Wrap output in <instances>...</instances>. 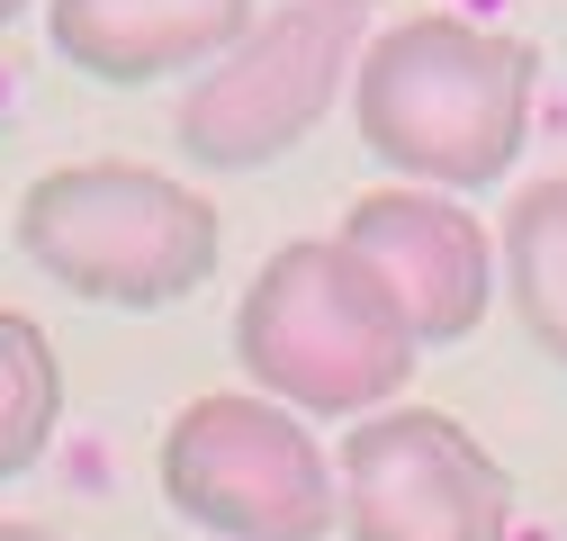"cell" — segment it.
I'll return each instance as SVG.
<instances>
[{"label":"cell","mask_w":567,"mask_h":541,"mask_svg":"<svg viewBox=\"0 0 567 541\" xmlns=\"http://www.w3.org/2000/svg\"><path fill=\"white\" fill-rule=\"evenodd\" d=\"M532 82H540V54L523 37L423 10L351 54V118L388 172L460 198V190H495L523 163Z\"/></svg>","instance_id":"cell-1"},{"label":"cell","mask_w":567,"mask_h":541,"mask_svg":"<svg viewBox=\"0 0 567 541\" xmlns=\"http://www.w3.org/2000/svg\"><path fill=\"white\" fill-rule=\"evenodd\" d=\"M414 325L342 235L279 244L235 307V361L289 416H379L414 379Z\"/></svg>","instance_id":"cell-2"},{"label":"cell","mask_w":567,"mask_h":541,"mask_svg":"<svg viewBox=\"0 0 567 541\" xmlns=\"http://www.w3.org/2000/svg\"><path fill=\"white\" fill-rule=\"evenodd\" d=\"M19 253L45 270L54 289H73L91 307H126V316H154L181 307L217 280V198L154 172V163H54L19 190Z\"/></svg>","instance_id":"cell-3"},{"label":"cell","mask_w":567,"mask_h":541,"mask_svg":"<svg viewBox=\"0 0 567 541\" xmlns=\"http://www.w3.org/2000/svg\"><path fill=\"white\" fill-rule=\"evenodd\" d=\"M163 506L217 541H333L342 532V488L333 451L307 433L261 388H207L163 425L154 451Z\"/></svg>","instance_id":"cell-4"},{"label":"cell","mask_w":567,"mask_h":541,"mask_svg":"<svg viewBox=\"0 0 567 541\" xmlns=\"http://www.w3.org/2000/svg\"><path fill=\"white\" fill-rule=\"evenodd\" d=\"M351 91V19L289 0L252 19L207 73L181 91V154L207 172H270L324 126V109Z\"/></svg>","instance_id":"cell-5"},{"label":"cell","mask_w":567,"mask_h":541,"mask_svg":"<svg viewBox=\"0 0 567 541\" xmlns=\"http://www.w3.org/2000/svg\"><path fill=\"white\" fill-rule=\"evenodd\" d=\"M351 541H514V469L442 406H379L333 451Z\"/></svg>","instance_id":"cell-6"},{"label":"cell","mask_w":567,"mask_h":541,"mask_svg":"<svg viewBox=\"0 0 567 541\" xmlns=\"http://www.w3.org/2000/svg\"><path fill=\"white\" fill-rule=\"evenodd\" d=\"M342 244L388 280L396 316L414 325V344H468L495 307V244L442 190H414V181L361 190L351 217H342Z\"/></svg>","instance_id":"cell-7"},{"label":"cell","mask_w":567,"mask_h":541,"mask_svg":"<svg viewBox=\"0 0 567 541\" xmlns=\"http://www.w3.org/2000/svg\"><path fill=\"white\" fill-rule=\"evenodd\" d=\"M261 10L252 0H45L54 54L100 91H145L172 73H207Z\"/></svg>","instance_id":"cell-8"},{"label":"cell","mask_w":567,"mask_h":541,"mask_svg":"<svg viewBox=\"0 0 567 541\" xmlns=\"http://www.w3.org/2000/svg\"><path fill=\"white\" fill-rule=\"evenodd\" d=\"M505 298H514L523 334L567 370V172L514 190V208H505Z\"/></svg>","instance_id":"cell-9"},{"label":"cell","mask_w":567,"mask_h":541,"mask_svg":"<svg viewBox=\"0 0 567 541\" xmlns=\"http://www.w3.org/2000/svg\"><path fill=\"white\" fill-rule=\"evenodd\" d=\"M54 425H63V361L37 316L0 307V479L37 469Z\"/></svg>","instance_id":"cell-10"},{"label":"cell","mask_w":567,"mask_h":541,"mask_svg":"<svg viewBox=\"0 0 567 541\" xmlns=\"http://www.w3.org/2000/svg\"><path fill=\"white\" fill-rule=\"evenodd\" d=\"M0 541H63V532H45V523H0Z\"/></svg>","instance_id":"cell-11"},{"label":"cell","mask_w":567,"mask_h":541,"mask_svg":"<svg viewBox=\"0 0 567 541\" xmlns=\"http://www.w3.org/2000/svg\"><path fill=\"white\" fill-rule=\"evenodd\" d=\"M316 10H342V19H361V10H379V0H316Z\"/></svg>","instance_id":"cell-12"},{"label":"cell","mask_w":567,"mask_h":541,"mask_svg":"<svg viewBox=\"0 0 567 541\" xmlns=\"http://www.w3.org/2000/svg\"><path fill=\"white\" fill-rule=\"evenodd\" d=\"M19 10H28V0H0V28H10V19H19Z\"/></svg>","instance_id":"cell-13"}]
</instances>
